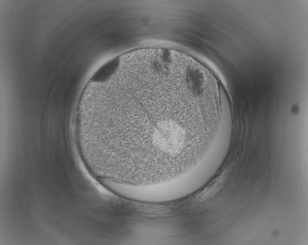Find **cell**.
<instances>
[{
  "mask_svg": "<svg viewBox=\"0 0 308 245\" xmlns=\"http://www.w3.org/2000/svg\"><path fill=\"white\" fill-rule=\"evenodd\" d=\"M221 117L206 67L175 48L147 47L109 62L82 96L77 136L101 177L135 185L176 178L200 160Z\"/></svg>",
  "mask_w": 308,
  "mask_h": 245,
  "instance_id": "obj_1",
  "label": "cell"
}]
</instances>
